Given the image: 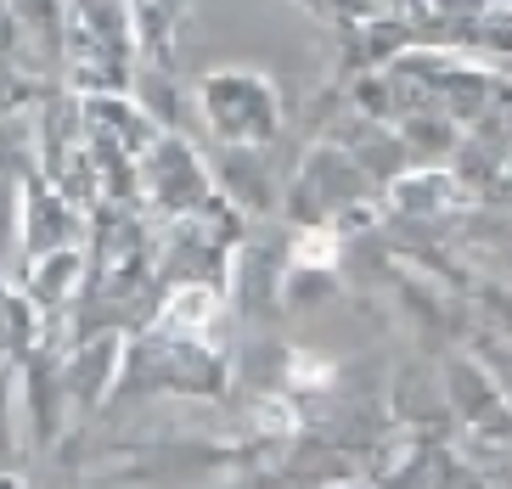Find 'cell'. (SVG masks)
<instances>
[{"label": "cell", "mask_w": 512, "mask_h": 489, "mask_svg": "<svg viewBox=\"0 0 512 489\" xmlns=\"http://www.w3.org/2000/svg\"><path fill=\"white\" fill-rule=\"evenodd\" d=\"M197 113L220 147H271L287 124L282 85L259 68H214L197 79Z\"/></svg>", "instance_id": "2"}, {"label": "cell", "mask_w": 512, "mask_h": 489, "mask_svg": "<svg viewBox=\"0 0 512 489\" xmlns=\"http://www.w3.org/2000/svg\"><path fill=\"white\" fill-rule=\"evenodd\" d=\"M40 169V135L29 113H0V270L23 248V197Z\"/></svg>", "instance_id": "5"}, {"label": "cell", "mask_w": 512, "mask_h": 489, "mask_svg": "<svg viewBox=\"0 0 512 489\" xmlns=\"http://www.w3.org/2000/svg\"><path fill=\"white\" fill-rule=\"evenodd\" d=\"M439 388H445V405L456 411L462 428L490 433V439H512V405H507V394H501V383L490 377L484 360L445 355V366H439Z\"/></svg>", "instance_id": "6"}, {"label": "cell", "mask_w": 512, "mask_h": 489, "mask_svg": "<svg viewBox=\"0 0 512 489\" xmlns=\"http://www.w3.org/2000/svg\"><path fill=\"white\" fill-rule=\"evenodd\" d=\"M473 349H479V360L490 366V377L501 383V394H507V405H512V343L501 338V332H479Z\"/></svg>", "instance_id": "12"}, {"label": "cell", "mask_w": 512, "mask_h": 489, "mask_svg": "<svg viewBox=\"0 0 512 489\" xmlns=\"http://www.w3.org/2000/svg\"><path fill=\"white\" fill-rule=\"evenodd\" d=\"M136 180L164 220H192V214L220 203V186H214L209 163L197 158V147L175 130L152 135V147L136 158Z\"/></svg>", "instance_id": "4"}, {"label": "cell", "mask_w": 512, "mask_h": 489, "mask_svg": "<svg viewBox=\"0 0 512 489\" xmlns=\"http://www.w3.org/2000/svg\"><path fill=\"white\" fill-rule=\"evenodd\" d=\"M501 197H507V203H512V180H507V186H501Z\"/></svg>", "instance_id": "13"}, {"label": "cell", "mask_w": 512, "mask_h": 489, "mask_svg": "<svg viewBox=\"0 0 512 489\" xmlns=\"http://www.w3.org/2000/svg\"><path fill=\"white\" fill-rule=\"evenodd\" d=\"M17 371H23V411L34 422V439L40 445H57L62 422L74 416L68 411V383H62V355L40 338L17 355Z\"/></svg>", "instance_id": "7"}, {"label": "cell", "mask_w": 512, "mask_h": 489, "mask_svg": "<svg viewBox=\"0 0 512 489\" xmlns=\"http://www.w3.org/2000/svg\"><path fill=\"white\" fill-rule=\"evenodd\" d=\"M389 208L406 225H445V220H456V214L473 208V192L456 175H406L389 192Z\"/></svg>", "instance_id": "8"}, {"label": "cell", "mask_w": 512, "mask_h": 489, "mask_svg": "<svg viewBox=\"0 0 512 489\" xmlns=\"http://www.w3.org/2000/svg\"><path fill=\"white\" fill-rule=\"evenodd\" d=\"M12 366L17 360H0V473L17 467V394H12Z\"/></svg>", "instance_id": "10"}, {"label": "cell", "mask_w": 512, "mask_h": 489, "mask_svg": "<svg viewBox=\"0 0 512 489\" xmlns=\"http://www.w3.org/2000/svg\"><path fill=\"white\" fill-rule=\"evenodd\" d=\"M231 383V360L226 349L214 343V332H181V326H147L124 343V366H119V388L113 394H130V400H158V394H175V400H220Z\"/></svg>", "instance_id": "1"}, {"label": "cell", "mask_w": 512, "mask_h": 489, "mask_svg": "<svg viewBox=\"0 0 512 489\" xmlns=\"http://www.w3.org/2000/svg\"><path fill=\"white\" fill-rule=\"evenodd\" d=\"M473 298H479V310L490 315V332H501V338L512 343V282H479L473 287Z\"/></svg>", "instance_id": "11"}, {"label": "cell", "mask_w": 512, "mask_h": 489, "mask_svg": "<svg viewBox=\"0 0 512 489\" xmlns=\"http://www.w3.org/2000/svg\"><path fill=\"white\" fill-rule=\"evenodd\" d=\"M361 203L366 169L349 158L344 141H321L287 186V220L299 231H349V220H361Z\"/></svg>", "instance_id": "3"}, {"label": "cell", "mask_w": 512, "mask_h": 489, "mask_svg": "<svg viewBox=\"0 0 512 489\" xmlns=\"http://www.w3.org/2000/svg\"><path fill=\"white\" fill-rule=\"evenodd\" d=\"M79 270H85L79 248H57V253H46V259H29V282H23V293L34 298V310L40 315H62L79 298V282H85Z\"/></svg>", "instance_id": "9"}]
</instances>
